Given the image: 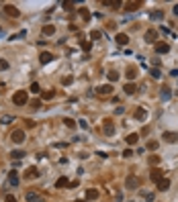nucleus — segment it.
Returning <instances> with one entry per match:
<instances>
[{
    "label": "nucleus",
    "mask_w": 178,
    "mask_h": 202,
    "mask_svg": "<svg viewBox=\"0 0 178 202\" xmlns=\"http://www.w3.org/2000/svg\"><path fill=\"white\" fill-rule=\"evenodd\" d=\"M12 102H14L16 106H25V104L29 102V94H27L25 90H19V92L12 96Z\"/></svg>",
    "instance_id": "f257e3e1"
},
{
    "label": "nucleus",
    "mask_w": 178,
    "mask_h": 202,
    "mask_svg": "<svg viewBox=\"0 0 178 202\" xmlns=\"http://www.w3.org/2000/svg\"><path fill=\"white\" fill-rule=\"evenodd\" d=\"M10 141H12V143H23V141H25V131H23V129L12 131V133H10Z\"/></svg>",
    "instance_id": "f03ea898"
},
{
    "label": "nucleus",
    "mask_w": 178,
    "mask_h": 202,
    "mask_svg": "<svg viewBox=\"0 0 178 202\" xmlns=\"http://www.w3.org/2000/svg\"><path fill=\"white\" fill-rule=\"evenodd\" d=\"M125 186H127L129 190H135V188H139V178H137V176H129V178L125 180Z\"/></svg>",
    "instance_id": "7ed1b4c3"
},
{
    "label": "nucleus",
    "mask_w": 178,
    "mask_h": 202,
    "mask_svg": "<svg viewBox=\"0 0 178 202\" xmlns=\"http://www.w3.org/2000/svg\"><path fill=\"white\" fill-rule=\"evenodd\" d=\"M168 51H170V45H168L166 41L156 43V53H168Z\"/></svg>",
    "instance_id": "20e7f679"
},
{
    "label": "nucleus",
    "mask_w": 178,
    "mask_h": 202,
    "mask_svg": "<svg viewBox=\"0 0 178 202\" xmlns=\"http://www.w3.org/2000/svg\"><path fill=\"white\" fill-rule=\"evenodd\" d=\"M149 178H152V182H156V184H158V182H160V180L164 178V171L156 167V169H152V174H149Z\"/></svg>",
    "instance_id": "39448f33"
},
{
    "label": "nucleus",
    "mask_w": 178,
    "mask_h": 202,
    "mask_svg": "<svg viewBox=\"0 0 178 202\" xmlns=\"http://www.w3.org/2000/svg\"><path fill=\"white\" fill-rule=\"evenodd\" d=\"M27 202H43V196L37 192H27Z\"/></svg>",
    "instance_id": "423d86ee"
},
{
    "label": "nucleus",
    "mask_w": 178,
    "mask_h": 202,
    "mask_svg": "<svg viewBox=\"0 0 178 202\" xmlns=\"http://www.w3.org/2000/svg\"><path fill=\"white\" fill-rule=\"evenodd\" d=\"M4 12H6L8 16H19V8L12 6V4H6V6H4Z\"/></svg>",
    "instance_id": "0eeeda50"
},
{
    "label": "nucleus",
    "mask_w": 178,
    "mask_h": 202,
    "mask_svg": "<svg viewBox=\"0 0 178 202\" xmlns=\"http://www.w3.org/2000/svg\"><path fill=\"white\" fill-rule=\"evenodd\" d=\"M168 188H170V180H168V178H162V180L158 182V190H160V192H166Z\"/></svg>",
    "instance_id": "6e6552de"
},
{
    "label": "nucleus",
    "mask_w": 178,
    "mask_h": 202,
    "mask_svg": "<svg viewBox=\"0 0 178 202\" xmlns=\"http://www.w3.org/2000/svg\"><path fill=\"white\" fill-rule=\"evenodd\" d=\"M102 131H104V135H113L115 133V124L111 121H104V124H102Z\"/></svg>",
    "instance_id": "1a4fd4ad"
},
{
    "label": "nucleus",
    "mask_w": 178,
    "mask_h": 202,
    "mask_svg": "<svg viewBox=\"0 0 178 202\" xmlns=\"http://www.w3.org/2000/svg\"><path fill=\"white\" fill-rule=\"evenodd\" d=\"M156 39H158V31L149 29V31L145 33V41H147V43H156Z\"/></svg>",
    "instance_id": "9d476101"
},
{
    "label": "nucleus",
    "mask_w": 178,
    "mask_h": 202,
    "mask_svg": "<svg viewBox=\"0 0 178 202\" xmlns=\"http://www.w3.org/2000/svg\"><path fill=\"white\" fill-rule=\"evenodd\" d=\"M111 92H113V86H111V84L98 86V94H100V96H107V94H111Z\"/></svg>",
    "instance_id": "9b49d317"
},
{
    "label": "nucleus",
    "mask_w": 178,
    "mask_h": 202,
    "mask_svg": "<svg viewBox=\"0 0 178 202\" xmlns=\"http://www.w3.org/2000/svg\"><path fill=\"white\" fill-rule=\"evenodd\" d=\"M98 198V190L96 188H88L86 190V200H96Z\"/></svg>",
    "instance_id": "f8f14e48"
},
{
    "label": "nucleus",
    "mask_w": 178,
    "mask_h": 202,
    "mask_svg": "<svg viewBox=\"0 0 178 202\" xmlns=\"http://www.w3.org/2000/svg\"><path fill=\"white\" fill-rule=\"evenodd\" d=\"M25 178H27V180H35V178H39V171H37L35 167H29L27 174H25Z\"/></svg>",
    "instance_id": "ddd939ff"
},
{
    "label": "nucleus",
    "mask_w": 178,
    "mask_h": 202,
    "mask_svg": "<svg viewBox=\"0 0 178 202\" xmlns=\"http://www.w3.org/2000/svg\"><path fill=\"white\" fill-rule=\"evenodd\" d=\"M51 59H53V55H51V53H49V51H43V53H41V55H39V61H41V63H49V61H51Z\"/></svg>",
    "instance_id": "4468645a"
},
{
    "label": "nucleus",
    "mask_w": 178,
    "mask_h": 202,
    "mask_svg": "<svg viewBox=\"0 0 178 202\" xmlns=\"http://www.w3.org/2000/svg\"><path fill=\"white\" fill-rule=\"evenodd\" d=\"M162 139H166L168 143H174V141H178V135H176V133H170V131H166Z\"/></svg>",
    "instance_id": "2eb2a0df"
},
{
    "label": "nucleus",
    "mask_w": 178,
    "mask_h": 202,
    "mask_svg": "<svg viewBox=\"0 0 178 202\" xmlns=\"http://www.w3.org/2000/svg\"><path fill=\"white\" fill-rule=\"evenodd\" d=\"M115 41H117L119 45H127V43H129V37H127L125 33H119V35L115 37Z\"/></svg>",
    "instance_id": "dca6fc26"
},
{
    "label": "nucleus",
    "mask_w": 178,
    "mask_h": 202,
    "mask_svg": "<svg viewBox=\"0 0 178 202\" xmlns=\"http://www.w3.org/2000/svg\"><path fill=\"white\" fill-rule=\"evenodd\" d=\"M8 184H10V186H16V184H19V176H16V171H10V174H8Z\"/></svg>",
    "instance_id": "f3484780"
},
{
    "label": "nucleus",
    "mask_w": 178,
    "mask_h": 202,
    "mask_svg": "<svg viewBox=\"0 0 178 202\" xmlns=\"http://www.w3.org/2000/svg\"><path fill=\"white\" fill-rule=\"evenodd\" d=\"M66 186H70V180L64 176V178H59L57 182H55V188H66Z\"/></svg>",
    "instance_id": "a211bd4d"
},
{
    "label": "nucleus",
    "mask_w": 178,
    "mask_h": 202,
    "mask_svg": "<svg viewBox=\"0 0 178 202\" xmlns=\"http://www.w3.org/2000/svg\"><path fill=\"white\" fill-rule=\"evenodd\" d=\"M137 139H139V135H137V133H131V135H127V137H125V141H127L129 145H135V143H137Z\"/></svg>",
    "instance_id": "6ab92c4d"
},
{
    "label": "nucleus",
    "mask_w": 178,
    "mask_h": 202,
    "mask_svg": "<svg viewBox=\"0 0 178 202\" xmlns=\"http://www.w3.org/2000/svg\"><path fill=\"white\" fill-rule=\"evenodd\" d=\"M145 117H147L145 108H137V110H135V119H137V121H143Z\"/></svg>",
    "instance_id": "aec40b11"
},
{
    "label": "nucleus",
    "mask_w": 178,
    "mask_h": 202,
    "mask_svg": "<svg viewBox=\"0 0 178 202\" xmlns=\"http://www.w3.org/2000/svg\"><path fill=\"white\" fill-rule=\"evenodd\" d=\"M149 18H152V21H160V18H164V12H162V10H154V12L149 14Z\"/></svg>",
    "instance_id": "412c9836"
},
{
    "label": "nucleus",
    "mask_w": 178,
    "mask_h": 202,
    "mask_svg": "<svg viewBox=\"0 0 178 202\" xmlns=\"http://www.w3.org/2000/svg\"><path fill=\"white\" fill-rule=\"evenodd\" d=\"M160 96H162V100L166 102V100H170V98H172V92H170L168 88H162V94H160Z\"/></svg>",
    "instance_id": "4be33fe9"
},
{
    "label": "nucleus",
    "mask_w": 178,
    "mask_h": 202,
    "mask_svg": "<svg viewBox=\"0 0 178 202\" xmlns=\"http://www.w3.org/2000/svg\"><path fill=\"white\" fill-rule=\"evenodd\" d=\"M55 33V27L53 25H45L43 27V35H53Z\"/></svg>",
    "instance_id": "5701e85b"
},
{
    "label": "nucleus",
    "mask_w": 178,
    "mask_h": 202,
    "mask_svg": "<svg viewBox=\"0 0 178 202\" xmlns=\"http://www.w3.org/2000/svg\"><path fill=\"white\" fill-rule=\"evenodd\" d=\"M80 47H82V49H84V51H86V53H88L90 49H92V43H90V41H80Z\"/></svg>",
    "instance_id": "b1692460"
},
{
    "label": "nucleus",
    "mask_w": 178,
    "mask_h": 202,
    "mask_svg": "<svg viewBox=\"0 0 178 202\" xmlns=\"http://www.w3.org/2000/svg\"><path fill=\"white\" fill-rule=\"evenodd\" d=\"M125 76H127V80H135V76H137V70H135V68H129Z\"/></svg>",
    "instance_id": "393cba45"
},
{
    "label": "nucleus",
    "mask_w": 178,
    "mask_h": 202,
    "mask_svg": "<svg viewBox=\"0 0 178 202\" xmlns=\"http://www.w3.org/2000/svg\"><path fill=\"white\" fill-rule=\"evenodd\" d=\"M53 96H55V92H53V90H47V92L41 94V98H43V100H51Z\"/></svg>",
    "instance_id": "a878e982"
},
{
    "label": "nucleus",
    "mask_w": 178,
    "mask_h": 202,
    "mask_svg": "<svg viewBox=\"0 0 178 202\" xmlns=\"http://www.w3.org/2000/svg\"><path fill=\"white\" fill-rule=\"evenodd\" d=\"M10 157H12V159H23V157H25V153H23V151H16V149H14V151L10 153Z\"/></svg>",
    "instance_id": "bb28decb"
},
{
    "label": "nucleus",
    "mask_w": 178,
    "mask_h": 202,
    "mask_svg": "<svg viewBox=\"0 0 178 202\" xmlns=\"http://www.w3.org/2000/svg\"><path fill=\"white\" fill-rule=\"evenodd\" d=\"M107 78H109V82H117L119 80V74H117V72H109Z\"/></svg>",
    "instance_id": "cd10ccee"
},
{
    "label": "nucleus",
    "mask_w": 178,
    "mask_h": 202,
    "mask_svg": "<svg viewBox=\"0 0 178 202\" xmlns=\"http://www.w3.org/2000/svg\"><path fill=\"white\" fill-rule=\"evenodd\" d=\"M123 90H125L127 94H133L137 88H135V84H125V88H123Z\"/></svg>",
    "instance_id": "c85d7f7f"
},
{
    "label": "nucleus",
    "mask_w": 178,
    "mask_h": 202,
    "mask_svg": "<svg viewBox=\"0 0 178 202\" xmlns=\"http://www.w3.org/2000/svg\"><path fill=\"white\" fill-rule=\"evenodd\" d=\"M64 122H66L68 129H76V121L74 119H64Z\"/></svg>",
    "instance_id": "c756f323"
},
{
    "label": "nucleus",
    "mask_w": 178,
    "mask_h": 202,
    "mask_svg": "<svg viewBox=\"0 0 178 202\" xmlns=\"http://www.w3.org/2000/svg\"><path fill=\"white\" fill-rule=\"evenodd\" d=\"M149 74H152V78H156V80H158V78L162 76V72H160L158 68H152V70H149Z\"/></svg>",
    "instance_id": "7c9ffc66"
},
{
    "label": "nucleus",
    "mask_w": 178,
    "mask_h": 202,
    "mask_svg": "<svg viewBox=\"0 0 178 202\" xmlns=\"http://www.w3.org/2000/svg\"><path fill=\"white\" fill-rule=\"evenodd\" d=\"M29 90H31V92H33V94H39V92H41V88H39V84H37V82H33V84H31V88H29Z\"/></svg>",
    "instance_id": "2f4dec72"
},
{
    "label": "nucleus",
    "mask_w": 178,
    "mask_h": 202,
    "mask_svg": "<svg viewBox=\"0 0 178 202\" xmlns=\"http://www.w3.org/2000/svg\"><path fill=\"white\" fill-rule=\"evenodd\" d=\"M158 147H160V143H158V141H149V143H147V149H149V151H156Z\"/></svg>",
    "instance_id": "473e14b6"
},
{
    "label": "nucleus",
    "mask_w": 178,
    "mask_h": 202,
    "mask_svg": "<svg viewBox=\"0 0 178 202\" xmlns=\"http://www.w3.org/2000/svg\"><path fill=\"white\" fill-rule=\"evenodd\" d=\"M80 14H82V18H84V21H90V12H88V8H80Z\"/></svg>",
    "instance_id": "72a5a7b5"
},
{
    "label": "nucleus",
    "mask_w": 178,
    "mask_h": 202,
    "mask_svg": "<svg viewBox=\"0 0 178 202\" xmlns=\"http://www.w3.org/2000/svg\"><path fill=\"white\" fill-rule=\"evenodd\" d=\"M147 161L152 163V165H158V163H160V157H158V155H149V157H147Z\"/></svg>",
    "instance_id": "f704fd0d"
},
{
    "label": "nucleus",
    "mask_w": 178,
    "mask_h": 202,
    "mask_svg": "<svg viewBox=\"0 0 178 202\" xmlns=\"http://www.w3.org/2000/svg\"><path fill=\"white\" fill-rule=\"evenodd\" d=\"M0 122H2V124H10V122H12V117H10V115H4V117L0 119Z\"/></svg>",
    "instance_id": "c9c22d12"
},
{
    "label": "nucleus",
    "mask_w": 178,
    "mask_h": 202,
    "mask_svg": "<svg viewBox=\"0 0 178 202\" xmlns=\"http://www.w3.org/2000/svg\"><path fill=\"white\" fill-rule=\"evenodd\" d=\"M25 35H27V31H21V33H16V35H12V37H10V41H16V39H23V37H25Z\"/></svg>",
    "instance_id": "e433bc0d"
},
{
    "label": "nucleus",
    "mask_w": 178,
    "mask_h": 202,
    "mask_svg": "<svg viewBox=\"0 0 178 202\" xmlns=\"http://www.w3.org/2000/svg\"><path fill=\"white\" fill-rule=\"evenodd\" d=\"M100 37H102V35H100V31H92V33H90V39H92V41H98Z\"/></svg>",
    "instance_id": "4c0bfd02"
},
{
    "label": "nucleus",
    "mask_w": 178,
    "mask_h": 202,
    "mask_svg": "<svg viewBox=\"0 0 178 202\" xmlns=\"http://www.w3.org/2000/svg\"><path fill=\"white\" fill-rule=\"evenodd\" d=\"M139 4H141V2H129V4H127V10H137Z\"/></svg>",
    "instance_id": "58836bf2"
},
{
    "label": "nucleus",
    "mask_w": 178,
    "mask_h": 202,
    "mask_svg": "<svg viewBox=\"0 0 178 202\" xmlns=\"http://www.w3.org/2000/svg\"><path fill=\"white\" fill-rule=\"evenodd\" d=\"M4 202H16V198H14L12 194H6V196H4Z\"/></svg>",
    "instance_id": "ea45409f"
},
{
    "label": "nucleus",
    "mask_w": 178,
    "mask_h": 202,
    "mask_svg": "<svg viewBox=\"0 0 178 202\" xmlns=\"http://www.w3.org/2000/svg\"><path fill=\"white\" fill-rule=\"evenodd\" d=\"M0 70H8V61L6 59H0Z\"/></svg>",
    "instance_id": "a19ab883"
},
{
    "label": "nucleus",
    "mask_w": 178,
    "mask_h": 202,
    "mask_svg": "<svg viewBox=\"0 0 178 202\" xmlns=\"http://www.w3.org/2000/svg\"><path fill=\"white\" fill-rule=\"evenodd\" d=\"M72 6H74V2H64V8L66 10H72Z\"/></svg>",
    "instance_id": "79ce46f5"
},
{
    "label": "nucleus",
    "mask_w": 178,
    "mask_h": 202,
    "mask_svg": "<svg viewBox=\"0 0 178 202\" xmlns=\"http://www.w3.org/2000/svg\"><path fill=\"white\" fill-rule=\"evenodd\" d=\"M131 155H133L131 149H125V151H123V157H131Z\"/></svg>",
    "instance_id": "37998d69"
},
{
    "label": "nucleus",
    "mask_w": 178,
    "mask_h": 202,
    "mask_svg": "<svg viewBox=\"0 0 178 202\" xmlns=\"http://www.w3.org/2000/svg\"><path fill=\"white\" fill-rule=\"evenodd\" d=\"M61 84H64V86H68V84H72V78H70V76H68V78H64V80H61Z\"/></svg>",
    "instance_id": "c03bdc74"
},
{
    "label": "nucleus",
    "mask_w": 178,
    "mask_h": 202,
    "mask_svg": "<svg viewBox=\"0 0 178 202\" xmlns=\"http://www.w3.org/2000/svg\"><path fill=\"white\" fill-rule=\"evenodd\" d=\"M78 124H80L82 129H88V122H86V121H80V122H78Z\"/></svg>",
    "instance_id": "a18cd8bd"
},
{
    "label": "nucleus",
    "mask_w": 178,
    "mask_h": 202,
    "mask_svg": "<svg viewBox=\"0 0 178 202\" xmlns=\"http://www.w3.org/2000/svg\"><path fill=\"white\" fill-rule=\"evenodd\" d=\"M174 14H176V16H178V4H176V6H174Z\"/></svg>",
    "instance_id": "49530a36"
},
{
    "label": "nucleus",
    "mask_w": 178,
    "mask_h": 202,
    "mask_svg": "<svg viewBox=\"0 0 178 202\" xmlns=\"http://www.w3.org/2000/svg\"><path fill=\"white\" fill-rule=\"evenodd\" d=\"M76 202H86V200H76Z\"/></svg>",
    "instance_id": "de8ad7c7"
}]
</instances>
